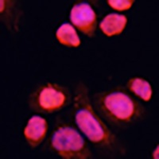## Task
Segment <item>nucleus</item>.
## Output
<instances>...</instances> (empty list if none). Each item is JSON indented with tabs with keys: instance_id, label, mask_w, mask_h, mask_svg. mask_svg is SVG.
<instances>
[{
	"instance_id": "nucleus-1",
	"label": "nucleus",
	"mask_w": 159,
	"mask_h": 159,
	"mask_svg": "<svg viewBox=\"0 0 159 159\" xmlns=\"http://www.w3.org/2000/svg\"><path fill=\"white\" fill-rule=\"evenodd\" d=\"M73 117L80 130L102 153L108 156L125 154L123 143L92 107L89 88L82 81L74 90Z\"/></svg>"
},
{
	"instance_id": "nucleus-2",
	"label": "nucleus",
	"mask_w": 159,
	"mask_h": 159,
	"mask_svg": "<svg viewBox=\"0 0 159 159\" xmlns=\"http://www.w3.org/2000/svg\"><path fill=\"white\" fill-rule=\"evenodd\" d=\"M91 102L98 116L115 128H127L147 114L143 105L121 87L96 92Z\"/></svg>"
},
{
	"instance_id": "nucleus-3",
	"label": "nucleus",
	"mask_w": 159,
	"mask_h": 159,
	"mask_svg": "<svg viewBox=\"0 0 159 159\" xmlns=\"http://www.w3.org/2000/svg\"><path fill=\"white\" fill-rule=\"evenodd\" d=\"M49 148L65 159H91L93 154L84 139L72 124L60 121L51 134Z\"/></svg>"
},
{
	"instance_id": "nucleus-4",
	"label": "nucleus",
	"mask_w": 159,
	"mask_h": 159,
	"mask_svg": "<svg viewBox=\"0 0 159 159\" xmlns=\"http://www.w3.org/2000/svg\"><path fill=\"white\" fill-rule=\"evenodd\" d=\"M73 99L70 89L57 83L39 85L28 97L30 110L42 114H52L60 111L71 104Z\"/></svg>"
},
{
	"instance_id": "nucleus-5",
	"label": "nucleus",
	"mask_w": 159,
	"mask_h": 159,
	"mask_svg": "<svg viewBox=\"0 0 159 159\" xmlns=\"http://www.w3.org/2000/svg\"><path fill=\"white\" fill-rule=\"evenodd\" d=\"M70 20L84 34L89 38H94L97 27V17L89 2L80 1L72 6L70 11Z\"/></svg>"
},
{
	"instance_id": "nucleus-6",
	"label": "nucleus",
	"mask_w": 159,
	"mask_h": 159,
	"mask_svg": "<svg viewBox=\"0 0 159 159\" xmlns=\"http://www.w3.org/2000/svg\"><path fill=\"white\" fill-rule=\"evenodd\" d=\"M49 125L46 119L40 116H33L24 129V136L31 149L41 145L46 137Z\"/></svg>"
},
{
	"instance_id": "nucleus-7",
	"label": "nucleus",
	"mask_w": 159,
	"mask_h": 159,
	"mask_svg": "<svg viewBox=\"0 0 159 159\" xmlns=\"http://www.w3.org/2000/svg\"><path fill=\"white\" fill-rule=\"evenodd\" d=\"M1 22L11 32H18L21 18L23 11L17 1L1 0L0 1Z\"/></svg>"
},
{
	"instance_id": "nucleus-8",
	"label": "nucleus",
	"mask_w": 159,
	"mask_h": 159,
	"mask_svg": "<svg viewBox=\"0 0 159 159\" xmlns=\"http://www.w3.org/2000/svg\"><path fill=\"white\" fill-rule=\"evenodd\" d=\"M127 23V18L125 15L111 13L100 22L99 28L105 35L112 37L120 34L124 30Z\"/></svg>"
},
{
	"instance_id": "nucleus-9",
	"label": "nucleus",
	"mask_w": 159,
	"mask_h": 159,
	"mask_svg": "<svg viewBox=\"0 0 159 159\" xmlns=\"http://www.w3.org/2000/svg\"><path fill=\"white\" fill-rule=\"evenodd\" d=\"M127 89L144 101H150L152 97L151 84L147 80L141 77L130 78L127 83Z\"/></svg>"
},
{
	"instance_id": "nucleus-10",
	"label": "nucleus",
	"mask_w": 159,
	"mask_h": 159,
	"mask_svg": "<svg viewBox=\"0 0 159 159\" xmlns=\"http://www.w3.org/2000/svg\"><path fill=\"white\" fill-rule=\"evenodd\" d=\"M57 39L62 45L71 48L78 47L81 42L75 28L69 23H64L56 32Z\"/></svg>"
},
{
	"instance_id": "nucleus-11",
	"label": "nucleus",
	"mask_w": 159,
	"mask_h": 159,
	"mask_svg": "<svg viewBox=\"0 0 159 159\" xmlns=\"http://www.w3.org/2000/svg\"><path fill=\"white\" fill-rule=\"evenodd\" d=\"M134 0H108L107 3L116 11H127L132 7Z\"/></svg>"
},
{
	"instance_id": "nucleus-12",
	"label": "nucleus",
	"mask_w": 159,
	"mask_h": 159,
	"mask_svg": "<svg viewBox=\"0 0 159 159\" xmlns=\"http://www.w3.org/2000/svg\"><path fill=\"white\" fill-rule=\"evenodd\" d=\"M158 152H159V146L157 145V147L153 151V154H152V157L154 159H158L159 157V154H158Z\"/></svg>"
}]
</instances>
